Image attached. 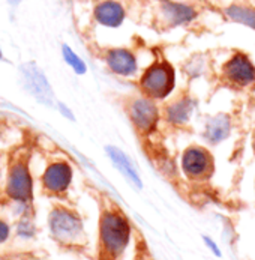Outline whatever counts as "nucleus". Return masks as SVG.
Returning a JSON list of instances; mask_svg holds the SVG:
<instances>
[{"label": "nucleus", "mask_w": 255, "mask_h": 260, "mask_svg": "<svg viewBox=\"0 0 255 260\" xmlns=\"http://www.w3.org/2000/svg\"><path fill=\"white\" fill-rule=\"evenodd\" d=\"M0 59H3V54H2V50H0Z\"/></svg>", "instance_id": "b1692460"}, {"label": "nucleus", "mask_w": 255, "mask_h": 260, "mask_svg": "<svg viewBox=\"0 0 255 260\" xmlns=\"http://www.w3.org/2000/svg\"><path fill=\"white\" fill-rule=\"evenodd\" d=\"M131 224L117 209H107L99 220V247L107 260H117L131 241Z\"/></svg>", "instance_id": "f257e3e1"}, {"label": "nucleus", "mask_w": 255, "mask_h": 260, "mask_svg": "<svg viewBox=\"0 0 255 260\" xmlns=\"http://www.w3.org/2000/svg\"><path fill=\"white\" fill-rule=\"evenodd\" d=\"M252 148H254V152H255V133H254V137H252Z\"/></svg>", "instance_id": "5701e85b"}, {"label": "nucleus", "mask_w": 255, "mask_h": 260, "mask_svg": "<svg viewBox=\"0 0 255 260\" xmlns=\"http://www.w3.org/2000/svg\"><path fill=\"white\" fill-rule=\"evenodd\" d=\"M225 17L237 24L246 26L249 29L255 30V8L248 5H240V3H233L224 9Z\"/></svg>", "instance_id": "dca6fc26"}, {"label": "nucleus", "mask_w": 255, "mask_h": 260, "mask_svg": "<svg viewBox=\"0 0 255 260\" xmlns=\"http://www.w3.org/2000/svg\"><path fill=\"white\" fill-rule=\"evenodd\" d=\"M9 236V225L0 220V244L5 242Z\"/></svg>", "instance_id": "6ab92c4d"}, {"label": "nucleus", "mask_w": 255, "mask_h": 260, "mask_svg": "<svg viewBox=\"0 0 255 260\" xmlns=\"http://www.w3.org/2000/svg\"><path fill=\"white\" fill-rule=\"evenodd\" d=\"M207 62L203 56H192L183 63L182 70L188 78H198L206 73Z\"/></svg>", "instance_id": "f3484780"}, {"label": "nucleus", "mask_w": 255, "mask_h": 260, "mask_svg": "<svg viewBox=\"0 0 255 260\" xmlns=\"http://www.w3.org/2000/svg\"><path fill=\"white\" fill-rule=\"evenodd\" d=\"M8 2H9L11 5H17V3H18L20 0H8Z\"/></svg>", "instance_id": "4be33fe9"}, {"label": "nucleus", "mask_w": 255, "mask_h": 260, "mask_svg": "<svg viewBox=\"0 0 255 260\" xmlns=\"http://www.w3.org/2000/svg\"><path fill=\"white\" fill-rule=\"evenodd\" d=\"M50 229L53 236L65 245H78L86 239L81 218L68 208L57 206L50 214Z\"/></svg>", "instance_id": "7ed1b4c3"}, {"label": "nucleus", "mask_w": 255, "mask_h": 260, "mask_svg": "<svg viewBox=\"0 0 255 260\" xmlns=\"http://www.w3.org/2000/svg\"><path fill=\"white\" fill-rule=\"evenodd\" d=\"M59 109H60V112L63 113L68 119H71V120H74V114L68 109H66V106L65 104H59Z\"/></svg>", "instance_id": "412c9836"}, {"label": "nucleus", "mask_w": 255, "mask_h": 260, "mask_svg": "<svg viewBox=\"0 0 255 260\" xmlns=\"http://www.w3.org/2000/svg\"><path fill=\"white\" fill-rule=\"evenodd\" d=\"M221 78L228 86L245 89L255 83V63L243 51H234L221 68Z\"/></svg>", "instance_id": "0eeeda50"}, {"label": "nucleus", "mask_w": 255, "mask_h": 260, "mask_svg": "<svg viewBox=\"0 0 255 260\" xmlns=\"http://www.w3.org/2000/svg\"><path fill=\"white\" fill-rule=\"evenodd\" d=\"M107 150V155L110 156V159L113 161V164L116 166V169L137 188H141L143 186V182H141V178L135 169V166L132 164L131 158L122 150V149L116 148V146H107L105 148Z\"/></svg>", "instance_id": "2eb2a0df"}, {"label": "nucleus", "mask_w": 255, "mask_h": 260, "mask_svg": "<svg viewBox=\"0 0 255 260\" xmlns=\"http://www.w3.org/2000/svg\"><path fill=\"white\" fill-rule=\"evenodd\" d=\"M156 14L159 24H162L165 29L188 26L198 17V12L194 6L174 0H158Z\"/></svg>", "instance_id": "6e6552de"}, {"label": "nucleus", "mask_w": 255, "mask_h": 260, "mask_svg": "<svg viewBox=\"0 0 255 260\" xmlns=\"http://www.w3.org/2000/svg\"><path fill=\"white\" fill-rule=\"evenodd\" d=\"M23 74L26 78V84L29 90L37 96L41 103L53 104V90L47 81V77L35 67V63H27L23 68Z\"/></svg>", "instance_id": "ddd939ff"}, {"label": "nucleus", "mask_w": 255, "mask_h": 260, "mask_svg": "<svg viewBox=\"0 0 255 260\" xmlns=\"http://www.w3.org/2000/svg\"><path fill=\"white\" fill-rule=\"evenodd\" d=\"M33 192V181L29 170V159L23 153H17L12 156L8 182H6V194L18 202H29Z\"/></svg>", "instance_id": "423d86ee"}, {"label": "nucleus", "mask_w": 255, "mask_h": 260, "mask_svg": "<svg viewBox=\"0 0 255 260\" xmlns=\"http://www.w3.org/2000/svg\"><path fill=\"white\" fill-rule=\"evenodd\" d=\"M62 54H63L65 62L72 68L75 74H80V75L86 74L87 67H86V63H84V60H83V59H81L75 51H74L69 45L63 44V47H62Z\"/></svg>", "instance_id": "a211bd4d"}, {"label": "nucleus", "mask_w": 255, "mask_h": 260, "mask_svg": "<svg viewBox=\"0 0 255 260\" xmlns=\"http://www.w3.org/2000/svg\"><path fill=\"white\" fill-rule=\"evenodd\" d=\"M176 86V71L173 65L164 59H155L138 80V90L140 93L146 95L155 101L165 100L171 95Z\"/></svg>", "instance_id": "f03ea898"}, {"label": "nucleus", "mask_w": 255, "mask_h": 260, "mask_svg": "<svg viewBox=\"0 0 255 260\" xmlns=\"http://www.w3.org/2000/svg\"><path fill=\"white\" fill-rule=\"evenodd\" d=\"M182 170L185 176L194 182H204L215 172V159L210 150L200 145H191L183 150Z\"/></svg>", "instance_id": "39448f33"}, {"label": "nucleus", "mask_w": 255, "mask_h": 260, "mask_svg": "<svg viewBox=\"0 0 255 260\" xmlns=\"http://www.w3.org/2000/svg\"><path fill=\"white\" fill-rule=\"evenodd\" d=\"M104 60L110 71L119 77H134L138 73V59L131 48H108L104 54Z\"/></svg>", "instance_id": "9d476101"}, {"label": "nucleus", "mask_w": 255, "mask_h": 260, "mask_svg": "<svg viewBox=\"0 0 255 260\" xmlns=\"http://www.w3.org/2000/svg\"><path fill=\"white\" fill-rule=\"evenodd\" d=\"M194 110H195V100L191 95L183 93L170 100L164 106L162 117L165 119L167 123L173 126H185L191 120Z\"/></svg>", "instance_id": "9b49d317"}, {"label": "nucleus", "mask_w": 255, "mask_h": 260, "mask_svg": "<svg viewBox=\"0 0 255 260\" xmlns=\"http://www.w3.org/2000/svg\"><path fill=\"white\" fill-rule=\"evenodd\" d=\"M203 239H204L206 245H207V247H209V248L212 250V253H213L215 256H221L219 247H218V245H216V244H215V242H213V241H212V239H210V238H209V236H204Z\"/></svg>", "instance_id": "aec40b11"}, {"label": "nucleus", "mask_w": 255, "mask_h": 260, "mask_svg": "<svg viewBox=\"0 0 255 260\" xmlns=\"http://www.w3.org/2000/svg\"><path fill=\"white\" fill-rule=\"evenodd\" d=\"M72 182V167L66 161H54L47 166L42 175V185L47 192L60 196L68 191Z\"/></svg>", "instance_id": "1a4fd4ad"}, {"label": "nucleus", "mask_w": 255, "mask_h": 260, "mask_svg": "<svg viewBox=\"0 0 255 260\" xmlns=\"http://www.w3.org/2000/svg\"><path fill=\"white\" fill-rule=\"evenodd\" d=\"M93 18L104 27L117 29L126 18V9L119 0H99L93 6Z\"/></svg>", "instance_id": "f8f14e48"}, {"label": "nucleus", "mask_w": 255, "mask_h": 260, "mask_svg": "<svg viewBox=\"0 0 255 260\" xmlns=\"http://www.w3.org/2000/svg\"><path fill=\"white\" fill-rule=\"evenodd\" d=\"M126 114L137 133H140L141 136H149L155 133L159 119L162 117L159 107L156 106V101L143 93L132 96L126 103Z\"/></svg>", "instance_id": "20e7f679"}, {"label": "nucleus", "mask_w": 255, "mask_h": 260, "mask_svg": "<svg viewBox=\"0 0 255 260\" xmlns=\"http://www.w3.org/2000/svg\"><path fill=\"white\" fill-rule=\"evenodd\" d=\"M231 134V116L227 113H218L206 120L204 139L210 145H219Z\"/></svg>", "instance_id": "4468645a"}]
</instances>
